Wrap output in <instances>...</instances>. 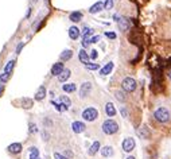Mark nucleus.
<instances>
[{"instance_id":"nucleus-38","label":"nucleus","mask_w":171,"mask_h":159,"mask_svg":"<svg viewBox=\"0 0 171 159\" xmlns=\"http://www.w3.org/2000/svg\"><path fill=\"white\" fill-rule=\"evenodd\" d=\"M30 127H31L30 129H31V132H32V134H34V132H37V126H35V124H31Z\"/></svg>"},{"instance_id":"nucleus-31","label":"nucleus","mask_w":171,"mask_h":159,"mask_svg":"<svg viewBox=\"0 0 171 159\" xmlns=\"http://www.w3.org/2000/svg\"><path fill=\"white\" fill-rule=\"evenodd\" d=\"M116 97H117V100H120V101H125V97H124L123 92H116Z\"/></svg>"},{"instance_id":"nucleus-13","label":"nucleus","mask_w":171,"mask_h":159,"mask_svg":"<svg viewBox=\"0 0 171 159\" xmlns=\"http://www.w3.org/2000/svg\"><path fill=\"white\" fill-rule=\"evenodd\" d=\"M8 151L11 154H19L22 151V144L20 143H12L8 146Z\"/></svg>"},{"instance_id":"nucleus-25","label":"nucleus","mask_w":171,"mask_h":159,"mask_svg":"<svg viewBox=\"0 0 171 159\" xmlns=\"http://www.w3.org/2000/svg\"><path fill=\"white\" fill-rule=\"evenodd\" d=\"M59 103L63 104L67 109H69V106L71 105V101H70V98L67 97V96H61V97H59Z\"/></svg>"},{"instance_id":"nucleus-43","label":"nucleus","mask_w":171,"mask_h":159,"mask_svg":"<svg viewBox=\"0 0 171 159\" xmlns=\"http://www.w3.org/2000/svg\"><path fill=\"white\" fill-rule=\"evenodd\" d=\"M1 92H3V85L0 84V93H1Z\"/></svg>"},{"instance_id":"nucleus-29","label":"nucleus","mask_w":171,"mask_h":159,"mask_svg":"<svg viewBox=\"0 0 171 159\" xmlns=\"http://www.w3.org/2000/svg\"><path fill=\"white\" fill-rule=\"evenodd\" d=\"M85 67H86V69H89V70H97L100 66H98V64H90V62H89V64L85 65Z\"/></svg>"},{"instance_id":"nucleus-19","label":"nucleus","mask_w":171,"mask_h":159,"mask_svg":"<svg viewBox=\"0 0 171 159\" xmlns=\"http://www.w3.org/2000/svg\"><path fill=\"white\" fill-rule=\"evenodd\" d=\"M71 57H73V51L71 50H65L61 53V61L62 62H66L69 61V59H71Z\"/></svg>"},{"instance_id":"nucleus-9","label":"nucleus","mask_w":171,"mask_h":159,"mask_svg":"<svg viewBox=\"0 0 171 159\" xmlns=\"http://www.w3.org/2000/svg\"><path fill=\"white\" fill-rule=\"evenodd\" d=\"M102 8H105V4L102 3V1H97V3L93 4V6L89 8V12L90 14H97V12H100Z\"/></svg>"},{"instance_id":"nucleus-41","label":"nucleus","mask_w":171,"mask_h":159,"mask_svg":"<svg viewBox=\"0 0 171 159\" xmlns=\"http://www.w3.org/2000/svg\"><path fill=\"white\" fill-rule=\"evenodd\" d=\"M121 113H123V117H127V111L124 108H121Z\"/></svg>"},{"instance_id":"nucleus-24","label":"nucleus","mask_w":171,"mask_h":159,"mask_svg":"<svg viewBox=\"0 0 171 159\" xmlns=\"http://www.w3.org/2000/svg\"><path fill=\"white\" fill-rule=\"evenodd\" d=\"M30 159H41L39 158V151H38L37 147L30 148Z\"/></svg>"},{"instance_id":"nucleus-5","label":"nucleus","mask_w":171,"mask_h":159,"mask_svg":"<svg viewBox=\"0 0 171 159\" xmlns=\"http://www.w3.org/2000/svg\"><path fill=\"white\" fill-rule=\"evenodd\" d=\"M133 148H135L133 138H125V139L123 140V150L125 151V152H131Z\"/></svg>"},{"instance_id":"nucleus-33","label":"nucleus","mask_w":171,"mask_h":159,"mask_svg":"<svg viewBox=\"0 0 171 159\" xmlns=\"http://www.w3.org/2000/svg\"><path fill=\"white\" fill-rule=\"evenodd\" d=\"M112 4H113V0H105V8L107 10L112 8Z\"/></svg>"},{"instance_id":"nucleus-35","label":"nucleus","mask_w":171,"mask_h":159,"mask_svg":"<svg viewBox=\"0 0 171 159\" xmlns=\"http://www.w3.org/2000/svg\"><path fill=\"white\" fill-rule=\"evenodd\" d=\"M97 55H98V54H97V50H92V53H90V58H92V59H96V58H97Z\"/></svg>"},{"instance_id":"nucleus-37","label":"nucleus","mask_w":171,"mask_h":159,"mask_svg":"<svg viewBox=\"0 0 171 159\" xmlns=\"http://www.w3.org/2000/svg\"><path fill=\"white\" fill-rule=\"evenodd\" d=\"M98 41H100V36H97V35L93 36V38H90V42H92V43H97Z\"/></svg>"},{"instance_id":"nucleus-16","label":"nucleus","mask_w":171,"mask_h":159,"mask_svg":"<svg viewBox=\"0 0 171 159\" xmlns=\"http://www.w3.org/2000/svg\"><path fill=\"white\" fill-rule=\"evenodd\" d=\"M45 97H46V88L42 85V87H39V89H38V92H37V95H35V100L42 101Z\"/></svg>"},{"instance_id":"nucleus-12","label":"nucleus","mask_w":171,"mask_h":159,"mask_svg":"<svg viewBox=\"0 0 171 159\" xmlns=\"http://www.w3.org/2000/svg\"><path fill=\"white\" fill-rule=\"evenodd\" d=\"M101 155L104 156V158H111L113 156V148L111 146H105V147L101 148Z\"/></svg>"},{"instance_id":"nucleus-36","label":"nucleus","mask_w":171,"mask_h":159,"mask_svg":"<svg viewBox=\"0 0 171 159\" xmlns=\"http://www.w3.org/2000/svg\"><path fill=\"white\" fill-rule=\"evenodd\" d=\"M105 35H107L109 39H116V34L115 33H105Z\"/></svg>"},{"instance_id":"nucleus-27","label":"nucleus","mask_w":171,"mask_h":159,"mask_svg":"<svg viewBox=\"0 0 171 159\" xmlns=\"http://www.w3.org/2000/svg\"><path fill=\"white\" fill-rule=\"evenodd\" d=\"M51 104H53V105L54 106H55V109H57V111H58V112H63V111H66V106H65L63 105V104H61V103H57V101H53V103H51Z\"/></svg>"},{"instance_id":"nucleus-45","label":"nucleus","mask_w":171,"mask_h":159,"mask_svg":"<svg viewBox=\"0 0 171 159\" xmlns=\"http://www.w3.org/2000/svg\"><path fill=\"white\" fill-rule=\"evenodd\" d=\"M127 159H136V158H135V156H128Z\"/></svg>"},{"instance_id":"nucleus-3","label":"nucleus","mask_w":171,"mask_h":159,"mask_svg":"<svg viewBox=\"0 0 171 159\" xmlns=\"http://www.w3.org/2000/svg\"><path fill=\"white\" fill-rule=\"evenodd\" d=\"M136 87H138V84H136V81H135L132 77H125L123 80V82H121V88L128 93L135 92V90H136Z\"/></svg>"},{"instance_id":"nucleus-26","label":"nucleus","mask_w":171,"mask_h":159,"mask_svg":"<svg viewBox=\"0 0 171 159\" xmlns=\"http://www.w3.org/2000/svg\"><path fill=\"white\" fill-rule=\"evenodd\" d=\"M14 66H15V61L7 62V65L4 66V73H8V74H11L12 70H14Z\"/></svg>"},{"instance_id":"nucleus-28","label":"nucleus","mask_w":171,"mask_h":159,"mask_svg":"<svg viewBox=\"0 0 171 159\" xmlns=\"http://www.w3.org/2000/svg\"><path fill=\"white\" fill-rule=\"evenodd\" d=\"M22 103L24 104V108H31V106H32V100H30V98H22Z\"/></svg>"},{"instance_id":"nucleus-34","label":"nucleus","mask_w":171,"mask_h":159,"mask_svg":"<svg viewBox=\"0 0 171 159\" xmlns=\"http://www.w3.org/2000/svg\"><path fill=\"white\" fill-rule=\"evenodd\" d=\"M54 158H55V159H67L66 156L62 155V154H59V152H55V154H54Z\"/></svg>"},{"instance_id":"nucleus-2","label":"nucleus","mask_w":171,"mask_h":159,"mask_svg":"<svg viewBox=\"0 0 171 159\" xmlns=\"http://www.w3.org/2000/svg\"><path fill=\"white\" fill-rule=\"evenodd\" d=\"M119 131V124L112 119H108L102 123V132L107 135H113Z\"/></svg>"},{"instance_id":"nucleus-44","label":"nucleus","mask_w":171,"mask_h":159,"mask_svg":"<svg viewBox=\"0 0 171 159\" xmlns=\"http://www.w3.org/2000/svg\"><path fill=\"white\" fill-rule=\"evenodd\" d=\"M167 74H168V77H170V80H171V70H168V73H167Z\"/></svg>"},{"instance_id":"nucleus-14","label":"nucleus","mask_w":171,"mask_h":159,"mask_svg":"<svg viewBox=\"0 0 171 159\" xmlns=\"http://www.w3.org/2000/svg\"><path fill=\"white\" fill-rule=\"evenodd\" d=\"M105 112H107V115L109 117H113L116 115V108L115 105H113L112 103H107V105H105Z\"/></svg>"},{"instance_id":"nucleus-39","label":"nucleus","mask_w":171,"mask_h":159,"mask_svg":"<svg viewBox=\"0 0 171 159\" xmlns=\"http://www.w3.org/2000/svg\"><path fill=\"white\" fill-rule=\"evenodd\" d=\"M23 46H24V43H20V45L18 46V49H16V53H18V54L20 53V50H22V49H23Z\"/></svg>"},{"instance_id":"nucleus-6","label":"nucleus","mask_w":171,"mask_h":159,"mask_svg":"<svg viewBox=\"0 0 171 159\" xmlns=\"http://www.w3.org/2000/svg\"><path fill=\"white\" fill-rule=\"evenodd\" d=\"M90 90H92V84L90 82H84L81 85V89H80V97L85 98L90 93Z\"/></svg>"},{"instance_id":"nucleus-1","label":"nucleus","mask_w":171,"mask_h":159,"mask_svg":"<svg viewBox=\"0 0 171 159\" xmlns=\"http://www.w3.org/2000/svg\"><path fill=\"white\" fill-rule=\"evenodd\" d=\"M154 117H155V120L156 121H159V123H162V124H166V123L170 121L171 115H170V112H168L167 108L160 106V108H158L156 111L154 112Z\"/></svg>"},{"instance_id":"nucleus-4","label":"nucleus","mask_w":171,"mask_h":159,"mask_svg":"<svg viewBox=\"0 0 171 159\" xmlns=\"http://www.w3.org/2000/svg\"><path fill=\"white\" fill-rule=\"evenodd\" d=\"M97 117H98V111L96 108H92V106L86 108L82 112V119L86 121H94Z\"/></svg>"},{"instance_id":"nucleus-21","label":"nucleus","mask_w":171,"mask_h":159,"mask_svg":"<svg viewBox=\"0 0 171 159\" xmlns=\"http://www.w3.org/2000/svg\"><path fill=\"white\" fill-rule=\"evenodd\" d=\"M70 20L71 22H74V23H77V22H80V20L82 19V12H80V11H74V12H71L70 14Z\"/></svg>"},{"instance_id":"nucleus-40","label":"nucleus","mask_w":171,"mask_h":159,"mask_svg":"<svg viewBox=\"0 0 171 159\" xmlns=\"http://www.w3.org/2000/svg\"><path fill=\"white\" fill-rule=\"evenodd\" d=\"M65 155H66L67 158H71V156H73V152H71V151H66V152H65Z\"/></svg>"},{"instance_id":"nucleus-10","label":"nucleus","mask_w":171,"mask_h":159,"mask_svg":"<svg viewBox=\"0 0 171 159\" xmlns=\"http://www.w3.org/2000/svg\"><path fill=\"white\" fill-rule=\"evenodd\" d=\"M80 28L78 27H76V26H71L70 28H69V36H70L73 41H76V39H78V36H80Z\"/></svg>"},{"instance_id":"nucleus-20","label":"nucleus","mask_w":171,"mask_h":159,"mask_svg":"<svg viewBox=\"0 0 171 159\" xmlns=\"http://www.w3.org/2000/svg\"><path fill=\"white\" fill-rule=\"evenodd\" d=\"M138 132H139V135H140V138H143V139H148L150 135H151V131L148 129V127H142Z\"/></svg>"},{"instance_id":"nucleus-11","label":"nucleus","mask_w":171,"mask_h":159,"mask_svg":"<svg viewBox=\"0 0 171 159\" xmlns=\"http://www.w3.org/2000/svg\"><path fill=\"white\" fill-rule=\"evenodd\" d=\"M78 58H80V61H81L82 64L86 65V64H89L90 57L88 55V53L84 50V49H81V50H80V53H78Z\"/></svg>"},{"instance_id":"nucleus-22","label":"nucleus","mask_w":171,"mask_h":159,"mask_svg":"<svg viewBox=\"0 0 171 159\" xmlns=\"http://www.w3.org/2000/svg\"><path fill=\"white\" fill-rule=\"evenodd\" d=\"M62 89L66 93H73V92H76L77 87H76V84H65L63 87H62Z\"/></svg>"},{"instance_id":"nucleus-42","label":"nucleus","mask_w":171,"mask_h":159,"mask_svg":"<svg viewBox=\"0 0 171 159\" xmlns=\"http://www.w3.org/2000/svg\"><path fill=\"white\" fill-rule=\"evenodd\" d=\"M30 14H31V10H30V8H28V11H27V14H26V18H28V16H30Z\"/></svg>"},{"instance_id":"nucleus-17","label":"nucleus","mask_w":171,"mask_h":159,"mask_svg":"<svg viewBox=\"0 0 171 159\" xmlns=\"http://www.w3.org/2000/svg\"><path fill=\"white\" fill-rule=\"evenodd\" d=\"M112 69H113V62H108V64L100 70V74L101 75H108L111 72H112Z\"/></svg>"},{"instance_id":"nucleus-30","label":"nucleus","mask_w":171,"mask_h":159,"mask_svg":"<svg viewBox=\"0 0 171 159\" xmlns=\"http://www.w3.org/2000/svg\"><path fill=\"white\" fill-rule=\"evenodd\" d=\"M10 78V74L8 73H3V74L0 75V82H7Z\"/></svg>"},{"instance_id":"nucleus-7","label":"nucleus","mask_w":171,"mask_h":159,"mask_svg":"<svg viewBox=\"0 0 171 159\" xmlns=\"http://www.w3.org/2000/svg\"><path fill=\"white\" fill-rule=\"evenodd\" d=\"M63 70H65L63 62H57V64H54L53 67H51V74H53V75H57V77H58V75L61 74Z\"/></svg>"},{"instance_id":"nucleus-8","label":"nucleus","mask_w":171,"mask_h":159,"mask_svg":"<svg viewBox=\"0 0 171 159\" xmlns=\"http://www.w3.org/2000/svg\"><path fill=\"white\" fill-rule=\"evenodd\" d=\"M71 128H73V131L76 132V134H81V132L85 131V124L82 123V121H74V123L71 124Z\"/></svg>"},{"instance_id":"nucleus-32","label":"nucleus","mask_w":171,"mask_h":159,"mask_svg":"<svg viewBox=\"0 0 171 159\" xmlns=\"http://www.w3.org/2000/svg\"><path fill=\"white\" fill-rule=\"evenodd\" d=\"M90 43H92V42H90V38H86V36H85L84 41H82V46H84V47H88Z\"/></svg>"},{"instance_id":"nucleus-23","label":"nucleus","mask_w":171,"mask_h":159,"mask_svg":"<svg viewBox=\"0 0 171 159\" xmlns=\"http://www.w3.org/2000/svg\"><path fill=\"white\" fill-rule=\"evenodd\" d=\"M98 150H100V142H94L89 148V155H94Z\"/></svg>"},{"instance_id":"nucleus-15","label":"nucleus","mask_w":171,"mask_h":159,"mask_svg":"<svg viewBox=\"0 0 171 159\" xmlns=\"http://www.w3.org/2000/svg\"><path fill=\"white\" fill-rule=\"evenodd\" d=\"M116 20H117L119 27H120V30H121V31L128 30L129 24H128V22H127V19H124V18H117V16H116Z\"/></svg>"},{"instance_id":"nucleus-18","label":"nucleus","mask_w":171,"mask_h":159,"mask_svg":"<svg viewBox=\"0 0 171 159\" xmlns=\"http://www.w3.org/2000/svg\"><path fill=\"white\" fill-rule=\"evenodd\" d=\"M69 77H70V70H69V69H65L63 72H62L61 74L58 75V81H59V82H66Z\"/></svg>"},{"instance_id":"nucleus-46","label":"nucleus","mask_w":171,"mask_h":159,"mask_svg":"<svg viewBox=\"0 0 171 159\" xmlns=\"http://www.w3.org/2000/svg\"><path fill=\"white\" fill-rule=\"evenodd\" d=\"M45 1H47V0H45Z\"/></svg>"}]
</instances>
